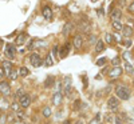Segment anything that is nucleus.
<instances>
[{"mask_svg": "<svg viewBox=\"0 0 134 124\" xmlns=\"http://www.w3.org/2000/svg\"><path fill=\"white\" fill-rule=\"evenodd\" d=\"M117 96L122 100H129L130 99V89L125 85H118L117 87V91H115Z\"/></svg>", "mask_w": 134, "mask_h": 124, "instance_id": "nucleus-1", "label": "nucleus"}, {"mask_svg": "<svg viewBox=\"0 0 134 124\" xmlns=\"http://www.w3.org/2000/svg\"><path fill=\"white\" fill-rule=\"evenodd\" d=\"M4 53L5 56L9 59V60H14L15 59V53H16V49L12 44H7L5 46V49H4Z\"/></svg>", "mask_w": 134, "mask_h": 124, "instance_id": "nucleus-2", "label": "nucleus"}, {"mask_svg": "<svg viewBox=\"0 0 134 124\" xmlns=\"http://www.w3.org/2000/svg\"><path fill=\"white\" fill-rule=\"evenodd\" d=\"M30 60H31V64H32L34 67H40V65L43 64L42 58H40L39 53H32L31 58H30Z\"/></svg>", "mask_w": 134, "mask_h": 124, "instance_id": "nucleus-3", "label": "nucleus"}, {"mask_svg": "<svg viewBox=\"0 0 134 124\" xmlns=\"http://www.w3.org/2000/svg\"><path fill=\"white\" fill-rule=\"evenodd\" d=\"M118 104H119V100H118V97H115V96H111V97L107 100V107H109L110 109H113V111H117Z\"/></svg>", "mask_w": 134, "mask_h": 124, "instance_id": "nucleus-4", "label": "nucleus"}, {"mask_svg": "<svg viewBox=\"0 0 134 124\" xmlns=\"http://www.w3.org/2000/svg\"><path fill=\"white\" fill-rule=\"evenodd\" d=\"M0 94L4 95V96H7V95L11 94V87H9L8 83H5V82H0Z\"/></svg>", "mask_w": 134, "mask_h": 124, "instance_id": "nucleus-5", "label": "nucleus"}, {"mask_svg": "<svg viewBox=\"0 0 134 124\" xmlns=\"http://www.w3.org/2000/svg\"><path fill=\"white\" fill-rule=\"evenodd\" d=\"M30 104H31V96L30 95L24 94L23 96H20V106L21 107L27 108V107H30Z\"/></svg>", "mask_w": 134, "mask_h": 124, "instance_id": "nucleus-6", "label": "nucleus"}, {"mask_svg": "<svg viewBox=\"0 0 134 124\" xmlns=\"http://www.w3.org/2000/svg\"><path fill=\"white\" fill-rule=\"evenodd\" d=\"M42 15H43V17L46 19V20L52 19V11H51V8H50L48 5L43 7V9H42Z\"/></svg>", "mask_w": 134, "mask_h": 124, "instance_id": "nucleus-7", "label": "nucleus"}, {"mask_svg": "<svg viewBox=\"0 0 134 124\" xmlns=\"http://www.w3.org/2000/svg\"><path fill=\"white\" fill-rule=\"evenodd\" d=\"M121 73H122V68H121V67H115V68H113L110 71V77L117 79V77L121 76Z\"/></svg>", "mask_w": 134, "mask_h": 124, "instance_id": "nucleus-8", "label": "nucleus"}, {"mask_svg": "<svg viewBox=\"0 0 134 124\" xmlns=\"http://www.w3.org/2000/svg\"><path fill=\"white\" fill-rule=\"evenodd\" d=\"M121 31H122V35H124L125 38H130L133 35V28L129 27V26H124Z\"/></svg>", "mask_w": 134, "mask_h": 124, "instance_id": "nucleus-9", "label": "nucleus"}, {"mask_svg": "<svg viewBox=\"0 0 134 124\" xmlns=\"http://www.w3.org/2000/svg\"><path fill=\"white\" fill-rule=\"evenodd\" d=\"M74 46H75V48H81L83 46V38L81 35H76L74 38Z\"/></svg>", "mask_w": 134, "mask_h": 124, "instance_id": "nucleus-10", "label": "nucleus"}, {"mask_svg": "<svg viewBox=\"0 0 134 124\" xmlns=\"http://www.w3.org/2000/svg\"><path fill=\"white\" fill-rule=\"evenodd\" d=\"M62 97H63V95H62V92H60V91L55 94V95H54V97H52L54 104H55V106H59V104L62 103Z\"/></svg>", "mask_w": 134, "mask_h": 124, "instance_id": "nucleus-11", "label": "nucleus"}, {"mask_svg": "<svg viewBox=\"0 0 134 124\" xmlns=\"http://www.w3.org/2000/svg\"><path fill=\"white\" fill-rule=\"evenodd\" d=\"M122 16V11L121 9H114V11H111V20H119Z\"/></svg>", "mask_w": 134, "mask_h": 124, "instance_id": "nucleus-12", "label": "nucleus"}, {"mask_svg": "<svg viewBox=\"0 0 134 124\" xmlns=\"http://www.w3.org/2000/svg\"><path fill=\"white\" fill-rule=\"evenodd\" d=\"M69 52H70V44L66 43L64 46L62 47V49H60V58H66Z\"/></svg>", "mask_w": 134, "mask_h": 124, "instance_id": "nucleus-13", "label": "nucleus"}, {"mask_svg": "<svg viewBox=\"0 0 134 124\" xmlns=\"http://www.w3.org/2000/svg\"><path fill=\"white\" fill-rule=\"evenodd\" d=\"M26 39H27V33H26V32H21L20 35L16 38V44H18V46H21V44L24 43Z\"/></svg>", "mask_w": 134, "mask_h": 124, "instance_id": "nucleus-14", "label": "nucleus"}, {"mask_svg": "<svg viewBox=\"0 0 134 124\" xmlns=\"http://www.w3.org/2000/svg\"><path fill=\"white\" fill-rule=\"evenodd\" d=\"M3 68L5 71V76H8L11 73V71H12V64H11L9 61H4L3 63Z\"/></svg>", "mask_w": 134, "mask_h": 124, "instance_id": "nucleus-15", "label": "nucleus"}, {"mask_svg": "<svg viewBox=\"0 0 134 124\" xmlns=\"http://www.w3.org/2000/svg\"><path fill=\"white\" fill-rule=\"evenodd\" d=\"M72 29V24L70 23V21H67V23L64 24L63 27V35H69V32Z\"/></svg>", "mask_w": 134, "mask_h": 124, "instance_id": "nucleus-16", "label": "nucleus"}, {"mask_svg": "<svg viewBox=\"0 0 134 124\" xmlns=\"http://www.w3.org/2000/svg\"><path fill=\"white\" fill-rule=\"evenodd\" d=\"M95 44H97V46H95L97 52H100V51H103V49H105V43H103L102 40H98Z\"/></svg>", "mask_w": 134, "mask_h": 124, "instance_id": "nucleus-17", "label": "nucleus"}, {"mask_svg": "<svg viewBox=\"0 0 134 124\" xmlns=\"http://www.w3.org/2000/svg\"><path fill=\"white\" fill-rule=\"evenodd\" d=\"M54 83H55L54 76H48V77L46 79V83H44V85H46L47 88H48V87H54Z\"/></svg>", "mask_w": 134, "mask_h": 124, "instance_id": "nucleus-18", "label": "nucleus"}, {"mask_svg": "<svg viewBox=\"0 0 134 124\" xmlns=\"http://www.w3.org/2000/svg\"><path fill=\"white\" fill-rule=\"evenodd\" d=\"M106 43H109V44H113L115 43V36L114 35H111V33H106Z\"/></svg>", "mask_w": 134, "mask_h": 124, "instance_id": "nucleus-19", "label": "nucleus"}, {"mask_svg": "<svg viewBox=\"0 0 134 124\" xmlns=\"http://www.w3.org/2000/svg\"><path fill=\"white\" fill-rule=\"evenodd\" d=\"M122 27H124V26H122V23H121L119 20H113V28H114V29L121 31V29H122Z\"/></svg>", "mask_w": 134, "mask_h": 124, "instance_id": "nucleus-20", "label": "nucleus"}, {"mask_svg": "<svg viewBox=\"0 0 134 124\" xmlns=\"http://www.w3.org/2000/svg\"><path fill=\"white\" fill-rule=\"evenodd\" d=\"M125 68H126V71H127L129 73H133V72H134V67H133L129 61H125Z\"/></svg>", "mask_w": 134, "mask_h": 124, "instance_id": "nucleus-21", "label": "nucleus"}, {"mask_svg": "<svg viewBox=\"0 0 134 124\" xmlns=\"http://www.w3.org/2000/svg\"><path fill=\"white\" fill-rule=\"evenodd\" d=\"M19 72H20L21 76H28V75H30V70L27 68V67H21Z\"/></svg>", "mask_w": 134, "mask_h": 124, "instance_id": "nucleus-22", "label": "nucleus"}, {"mask_svg": "<svg viewBox=\"0 0 134 124\" xmlns=\"http://www.w3.org/2000/svg\"><path fill=\"white\" fill-rule=\"evenodd\" d=\"M70 84H71V77H70V76H66V77H64L63 87H64V88H70Z\"/></svg>", "mask_w": 134, "mask_h": 124, "instance_id": "nucleus-23", "label": "nucleus"}, {"mask_svg": "<svg viewBox=\"0 0 134 124\" xmlns=\"http://www.w3.org/2000/svg\"><path fill=\"white\" fill-rule=\"evenodd\" d=\"M50 115H51V108L50 107H46V108L43 109V116L44 117H48Z\"/></svg>", "mask_w": 134, "mask_h": 124, "instance_id": "nucleus-24", "label": "nucleus"}, {"mask_svg": "<svg viewBox=\"0 0 134 124\" xmlns=\"http://www.w3.org/2000/svg\"><path fill=\"white\" fill-rule=\"evenodd\" d=\"M8 77L11 79V80H16V77H18V72H16L15 70H12V71H11V73L8 75Z\"/></svg>", "mask_w": 134, "mask_h": 124, "instance_id": "nucleus-25", "label": "nucleus"}, {"mask_svg": "<svg viewBox=\"0 0 134 124\" xmlns=\"http://www.w3.org/2000/svg\"><path fill=\"white\" fill-rule=\"evenodd\" d=\"M99 123H100V116H99V115H97V116L90 121V124H99Z\"/></svg>", "mask_w": 134, "mask_h": 124, "instance_id": "nucleus-26", "label": "nucleus"}, {"mask_svg": "<svg viewBox=\"0 0 134 124\" xmlns=\"http://www.w3.org/2000/svg\"><path fill=\"white\" fill-rule=\"evenodd\" d=\"M115 119V116H111V115H106V123H109V124H111L113 123V120Z\"/></svg>", "mask_w": 134, "mask_h": 124, "instance_id": "nucleus-27", "label": "nucleus"}, {"mask_svg": "<svg viewBox=\"0 0 134 124\" xmlns=\"http://www.w3.org/2000/svg\"><path fill=\"white\" fill-rule=\"evenodd\" d=\"M11 107H12V109L14 111H20V104H18V103H12V104H11Z\"/></svg>", "mask_w": 134, "mask_h": 124, "instance_id": "nucleus-28", "label": "nucleus"}, {"mask_svg": "<svg viewBox=\"0 0 134 124\" xmlns=\"http://www.w3.org/2000/svg\"><path fill=\"white\" fill-rule=\"evenodd\" d=\"M24 119V112H21V111H18V120L21 121Z\"/></svg>", "mask_w": 134, "mask_h": 124, "instance_id": "nucleus-29", "label": "nucleus"}, {"mask_svg": "<svg viewBox=\"0 0 134 124\" xmlns=\"http://www.w3.org/2000/svg\"><path fill=\"white\" fill-rule=\"evenodd\" d=\"M46 65H47V67H48V65H52V59H51L50 55H47V58H46Z\"/></svg>", "mask_w": 134, "mask_h": 124, "instance_id": "nucleus-30", "label": "nucleus"}, {"mask_svg": "<svg viewBox=\"0 0 134 124\" xmlns=\"http://www.w3.org/2000/svg\"><path fill=\"white\" fill-rule=\"evenodd\" d=\"M105 63H106V59H105V58H102V59H99V60L97 61V65L102 67V65H105Z\"/></svg>", "mask_w": 134, "mask_h": 124, "instance_id": "nucleus-31", "label": "nucleus"}, {"mask_svg": "<svg viewBox=\"0 0 134 124\" xmlns=\"http://www.w3.org/2000/svg\"><path fill=\"white\" fill-rule=\"evenodd\" d=\"M122 123H124V117H121L119 115L115 116V124H122Z\"/></svg>", "mask_w": 134, "mask_h": 124, "instance_id": "nucleus-32", "label": "nucleus"}, {"mask_svg": "<svg viewBox=\"0 0 134 124\" xmlns=\"http://www.w3.org/2000/svg\"><path fill=\"white\" fill-rule=\"evenodd\" d=\"M4 76H5V71H4L3 67H0V79H3Z\"/></svg>", "mask_w": 134, "mask_h": 124, "instance_id": "nucleus-33", "label": "nucleus"}, {"mask_svg": "<svg viewBox=\"0 0 134 124\" xmlns=\"http://www.w3.org/2000/svg\"><path fill=\"white\" fill-rule=\"evenodd\" d=\"M127 9H129V12H130V14H134V2L129 5V8H127Z\"/></svg>", "mask_w": 134, "mask_h": 124, "instance_id": "nucleus-34", "label": "nucleus"}, {"mask_svg": "<svg viewBox=\"0 0 134 124\" xmlns=\"http://www.w3.org/2000/svg\"><path fill=\"white\" fill-rule=\"evenodd\" d=\"M23 95H24V91H23V89H19V91L16 92V96H19V97L23 96Z\"/></svg>", "mask_w": 134, "mask_h": 124, "instance_id": "nucleus-35", "label": "nucleus"}, {"mask_svg": "<svg viewBox=\"0 0 134 124\" xmlns=\"http://www.w3.org/2000/svg\"><path fill=\"white\" fill-rule=\"evenodd\" d=\"M52 53H54V56H58V46H55V47H54Z\"/></svg>", "mask_w": 134, "mask_h": 124, "instance_id": "nucleus-36", "label": "nucleus"}, {"mask_svg": "<svg viewBox=\"0 0 134 124\" xmlns=\"http://www.w3.org/2000/svg\"><path fill=\"white\" fill-rule=\"evenodd\" d=\"M124 44H125V47H127V48H129V47H131V41H130V40L124 41Z\"/></svg>", "mask_w": 134, "mask_h": 124, "instance_id": "nucleus-37", "label": "nucleus"}, {"mask_svg": "<svg viewBox=\"0 0 134 124\" xmlns=\"http://www.w3.org/2000/svg\"><path fill=\"white\" fill-rule=\"evenodd\" d=\"M98 15H99V16H100V15H102V16L105 15V12H103V8H99V9H98Z\"/></svg>", "mask_w": 134, "mask_h": 124, "instance_id": "nucleus-38", "label": "nucleus"}, {"mask_svg": "<svg viewBox=\"0 0 134 124\" xmlns=\"http://www.w3.org/2000/svg\"><path fill=\"white\" fill-rule=\"evenodd\" d=\"M4 123H5V117L0 116V124H4Z\"/></svg>", "mask_w": 134, "mask_h": 124, "instance_id": "nucleus-39", "label": "nucleus"}, {"mask_svg": "<svg viewBox=\"0 0 134 124\" xmlns=\"http://www.w3.org/2000/svg\"><path fill=\"white\" fill-rule=\"evenodd\" d=\"M8 121H14V116H12V115L8 116Z\"/></svg>", "mask_w": 134, "mask_h": 124, "instance_id": "nucleus-40", "label": "nucleus"}, {"mask_svg": "<svg viewBox=\"0 0 134 124\" xmlns=\"http://www.w3.org/2000/svg\"><path fill=\"white\" fill-rule=\"evenodd\" d=\"M93 41H95V36H90V43H93Z\"/></svg>", "mask_w": 134, "mask_h": 124, "instance_id": "nucleus-41", "label": "nucleus"}, {"mask_svg": "<svg viewBox=\"0 0 134 124\" xmlns=\"http://www.w3.org/2000/svg\"><path fill=\"white\" fill-rule=\"evenodd\" d=\"M113 63H114V64H118V63H119V59H118V58H115V59H114V61H113Z\"/></svg>", "mask_w": 134, "mask_h": 124, "instance_id": "nucleus-42", "label": "nucleus"}, {"mask_svg": "<svg viewBox=\"0 0 134 124\" xmlns=\"http://www.w3.org/2000/svg\"><path fill=\"white\" fill-rule=\"evenodd\" d=\"M119 3H121V4H124V5H125V4H126V0H119Z\"/></svg>", "mask_w": 134, "mask_h": 124, "instance_id": "nucleus-43", "label": "nucleus"}, {"mask_svg": "<svg viewBox=\"0 0 134 124\" xmlns=\"http://www.w3.org/2000/svg\"><path fill=\"white\" fill-rule=\"evenodd\" d=\"M63 124H71V123H70V120H66V121H64Z\"/></svg>", "mask_w": 134, "mask_h": 124, "instance_id": "nucleus-44", "label": "nucleus"}, {"mask_svg": "<svg viewBox=\"0 0 134 124\" xmlns=\"http://www.w3.org/2000/svg\"><path fill=\"white\" fill-rule=\"evenodd\" d=\"M91 2H93V3H95V2H98V0H91Z\"/></svg>", "mask_w": 134, "mask_h": 124, "instance_id": "nucleus-45", "label": "nucleus"}, {"mask_svg": "<svg viewBox=\"0 0 134 124\" xmlns=\"http://www.w3.org/2000/svg\"><path fill=\"white\" fill-rule=\"evenodd\" d=\"M0 116H2V109H0Z\"/></svg>", "mask_w": 134, "mask_h": 124, "instance_id": "nucleus-46", "label": "nucleus"}, {"mask_svg": "<svg viewBox=\"0 0 134 124\" xmlns=\"http://www.w3.org/2000/svg\"><path fill=\"white\" fill-rule=\"evenodd\" d=\"M99 124H102V123H99Z\"/></svg>", "mask_w": 134, "mask_h": 124, "instance_id": "nucleus-47", "label": "nucleus"}, {"mask_svg": "<svg viewBox=\"0 0 134 124\" xmlns=\"http://www.w3.org/2000/svg\"><path fill=\"white\" fill-rule=\"evenodd\" d=\"M76 124H79V123H76Z\"/></svg>", "mask_w": 134, "mask_h": 124, "instance_id": "nucleus-48", "label": "nucleus"}]
</instances>
